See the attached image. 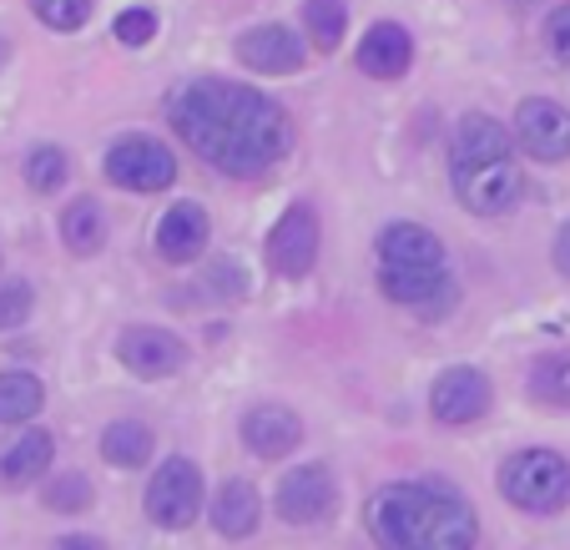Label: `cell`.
<instances>
[{
    "instance_id": "obj_31",
    "label": "cell",
    "mask_w": 570,
    "mask_h": 550,
    "mask_svg": "<svg viewBox=\"0 0 570 550\" xmlns=\"http://www.w3.org/2000/svg\"><path fill=\"white\" fill-rule=\"evenodd\" d=\"M56 550H101V540L97 536H66Z\"/></svg>"
},
{
    "instance_id": "obj_6",
    "label": "cell",
    "mask_w": 570,
    "mask_h": 550,
    "mask_svg": "<svg viewBox=\"0 0 570 550\" xmlns=\"http://www.w3.org/2000/svg\"><path fill=\"white\" fill-rule=\"evenodd\" d=\"M147 515L157 520L161 530H187L197 515H203V475L187 454H173L161 460V470L147 485Z\"/></svg>"
},
{
    "instance_id": "obj_4",
    "label": "cell",
    "mask_w": 570,
    "mask_h": 550,
    "mask_svg": "<svg viewBox=\"0 0 570 550\" xmlns=\"http://www.w3.org/2000/svg\"><path fill=\"white\" fill-rule=\"evenodd\" d=\"M379 288L389 303L414 308L424 318H440L454 308L450 253L420 223H394L379 233Z\"/></svg>"
},
{
    "instance_id": "obj_13",
    "label": "cell",
    "mask_w": 570,
    "mask_h": 550,
    "mask_svg": "<svg viewBox=\"0 0 570 550\" xmlns=\"http://www.w3.org/2000/svg\"><path fill=\"white\" fill-rule=\"evenodd\" d=\"M237 56L258 76H293L303 66V41L288 26H258V31L237 36Z\"/></svg>"
},
{
    "instance_id": "obj_10",
    "label": "cell",
    "mask_w": 570,
    "mask_h": 550,
    "mask_svg": "<svg viewBox=\"0 0 570 550\" xmlns=\"http://www.w3.org/2000/svg\"><path fill=\"white\" fill-rule=\"evenodd\" d=\"M430 410L440 424H474L484 410H490V379L470 364L444 369L430 389Z\"/></svg>"
},
{
    "instance_id": "obj_8",
    "label": "cell",
    "mask_w": 570,
    "mask_h": 550,
    "mask_svg": "<svg viewBox=\"0 0 570 550\" xmlns=\"http://www.w3.org/2000/svg\"><path fill=\"white\" fill-rule=\"evenodd\" d=\"M515 141L535 163H566L570 157V111L560 101L530 97L515 111Z\"/></svg>"
},
{
    "instance_id": "obj_18",
    "label": "cell",
    "mask_w": 570,
    "mask_h": 550,
    "mask_svg": "<svg viewBox=\"0 0 570 550\" xmlns=\"http://www.w3.org/2000/svg\"><path fill=\"white\" fill-rule=\"evenodd\" d=\"M213 526L233 540L253 536V530H258V490H253L248 480H227L213 500Z\"/></svg>"
},
{
    "instance_id": "obj_26",
    "label": "cell",
    "mask_w": 570,
    "mask_h": 550,
    "mask_svg": "<svg viewBox=\"0 0 570 550\" xmlns=\"http://www.w3.org/2000/svg\"><path fill=\"white\" fill-rule=\"evenodd\" d=\"M31 308H36L31 283H21V278L0 283V334H6V328H21L26 318H31Z\"/></svg>"
},
{
    "instance_id": "obj_30",
    "label": "cell",
    "mask_w": 570,
    "mask_h": 550,
    "mask_svg": "<svg viewBox=\"0 0 570 550\" xmlns=\"http://www.w3.org/2000/svg\"><path fill=\"white\" fill-rule=\"evenodd\" d=\"M556 268H560V273H566V278H570V223H566V227H560V233H556Z\"/></svg>"
},
{
    "instance_id": "obj_19",
    "label": "cell",
    "mask_w": 570,
    "mask_h": 550,
    "mask_svg": "<svg viewBox=\"0 0 570 550\" xmlns=\"http://www.w3.org/2000/svg\"><path fill=\"white\" fill-rule=\"evenodd\" d=\"M61 243L76 253V258H91V253H101V243H107V217H101V203H91V197H76V203L61 213Z\"/></svg>"
},
{
    "instance_id": "obj_28",
    "label": "cell",
    "mask_w": 570,
    "mask_h": 550,
    "mask_svg": "<svg viewBox=\"0 0 570 550\" xmlns=\"http://www.w3.org/2000/svg\"><path fill=\"white\" fill-rule=\"evenodd\" d=\"M46 505L51 510H87L91 485L81 475H61V480H51V490H46Z\"/></svg>"
},
{
    "instance_id": "obj_29",
    "label": "cell",
    "mask_w": 570,
    "mask_h": 550,
    "mask_svg": "<svg viewBox=\"0 0 570 550\" xmlns=\"http://www.w3.org/2000/svg\"><path fill=\"white\" fill-rule=\"evenodd\" d=\"M546 46H550V56H556L560 66H570V0L550 11V21H546Z\"/></svg>"
},
{
    "instance_id": "obj_9",
    "label": "cell",
    "mask_w": 570,
    "mask_h": 550,
    "mask_svg": "<svg viewBox=\"0 0 570 550\" xmlns=\"http://www.w3.org/2000/svg\"><path fill=\"white\" fill-rule=\"evenodd\" d=\"M318 258V217L308 203H293L268 233V263L283 278H303Z\"/></svg>"
},
{
    "instance_id": "obj_5",
    "label": "cell",
    "mask_w": 570,
    "mask_h": 550,
    "mask_svg": "<svg viewBox=\"0 0 570 550\" xmlns=\"http://www.w3.org/2000/svg\"><path fill=\"white\" fill-rule=\"evenodd\" d=\"M500 490L515 510L556 515V510L570 505V460L556 450H520L500 470Z\"/></svg>"
},
{
    "instance_id": "obj_22",
    "label": "cell",
    "mask_w": 570,
    "mask_h": 550,
    "mask_svg": "<svg viewBox=\"0 0 570 550\" xmlns=\"http://www.w3.org/2000/svg\"><path fill=\"white\" fill-rule=\"evenodd\" d=\"M303 26L318 51H334L348 31V6L344 0H303Z\"/></svg>"
},
{
    "instance_id": "obj_21",
    "label": "cell",
    "mask_w": 570,
    "mask_h": 550,
    "mask_svg": "<svg viewBox=\"0 0 570 550\" xmlns=\"http://www.w3.org/2000/svg\"><path fill=\"white\" fill-rule=\"evenodd\" d=\"M46 404V389L36 374L26 369H11V374H0V424H26L36 420Z\"/></svg>"
},
{
    "instance_id": "obj_24",
    "label": "cell",
    "mask_w": 570,
    "mask_h": 550,
    "mask_svg": "<svg viewBox=\"0 0 570 550\" xmlns=\"http://www.w3.org/2000/svg\"><path fill=\"white\" fill-rule=\"evenodd\" d=\"M26 183H31V193H56V187L66 183V151L36 147L31 157H26Z\"/></svg>"
},
{
    "instance_id": "obj_23",
    "label": "cell",
    "mask_w": 570,
    "mask_h": 550,
    "mask_svg": "<svg viewBox=\"0 0 570 550\" xmlns=\"http://www.w3.org/2000/svg\"><path fill=\"white\" fill-rule=\"evenodd\" d=\"M530 394H535L540 404L566 410L570 404V354H540L535 364H530Z\"/></svg>"
},
{
    "instance_id": "obj_2",
    "label": "cell",
    "mask_w": 570,
    "mask_h": 550,
    "mask_svg": "<svg viewBox=\"0 0 570 550\" xmlns=\"http://www.w3.org/2000/svg\"><path fill=\"white\" fill-rule=\"evenodd\" d=\"M368 536L379 550H474L480 526L460 490L434 480H394L368 500Z\"/></svg>"
},
{
    "instance_id": "obj_16",
    "label": "cell",
    "mask_w": 570,
    "mask_h": 550,
    "mask_svg": "<svg viewBox=\"0 0 570 550\" xmlns=\"http://www.w3.org/2000/svg\"><path fill=\"white\" fill-rule=\"evenodd\" d=\"M414 61V41L404 26L384 21L374 26V31L364 36V46H358V71L374 76V81H394V76H404Z\"/></svg>"
},
{
    "instance_id": "obj_32",
    "label": "cell",
    "mask_w": 570,
    "mask_h": 550,
    "mask_svg": "<svg viewBox=\"0 0 570 550\" xmlns=\"http://www.w3.org/2000/svg\"><path fill=\"white\" fill-rule=\"evenodd\" d=\"M515 6H530V0H515Z\"/></svg>"
},
{
    "instance_id": "obj_7",
    "label": "cell",
    "mask_w": 570,
    "mask_h": 550,
    "mask_svg": "<svg viewBox=\"0 0 570 550\" xmlns=\"http://www.w3.org/2000/svg\"><path fill=\"white\" fill-rule=\"evenodd\" d=\"M107 177L127 193H161L177 183V157L157 137H121L107 151Z\"/></svg>"
},
{
    "instance_id": "obj_17",
    "label": "cell",
    "mask_w": 570,
    "mask_h": 550,
    "mask_svg": "<svg viewBox=\"0 0 570 550\" xmlns=\"http://www.w3.org/2000/svg\"><path fill=\"white\" fill-rule=\"evenodd\" d=\"M56 454V440L46 430H21L6 450H0V485H31L46 475V464Z\"/></svg>"
},
{
    "instance_id": "obj_14",
    "label": "cell",
    "mask_w": 570,
    "mask_h": 550,
    "mask_svg": "<svg viewBox=\"0 0 570 550\" xmlns=\"http://www.w3.org/2000/svg\"><path fill=\"white\" fill-rule=\"evenodd\" d=\"M207 238H213V223H207V213L197 203H173L167 213H161V223H157V253L167 263L203 258Z\"/></svg>"
},
{
    "instance_id": "obj_15",
    "label": "cell",
    "mask_w": 570,
    "mask_h": 550,
    "mask_svg": "<svg viewBox=\"0 0 570 550\" xmlns=\"http://www.w3.org/2000/svg\"><path fill=\"white\" fill-rule=\"evenodd\" d=\"M303 440V424L293 410H283V404H258V410L243 420V444H248L253 454H263V460H283L288 450H298Z\"/></svg>"
},
{
    "instance_id": "obj_11",
    "label": "cell",
    "mask_w": 570,
    "mask_h": 550,
    "mask_svg": "<svg viewBox=\"0 0 570 550\" xmlns=\"http://www.w3.org/2000/svg\"><path fill=\"white\" fill-rule=\"evenodd\" d=\"M334 510V475L323 464H298L278 480V515L288 526H318Z\"/></svg>"
},
{
    "instance_id": "obj_12",
    "label": "cell",
    "mask_w": 570,
    "mask_h": 550,
    "mask_svg": "<svg viewBox=\"0 0 570 550\" xmlns=\"http://www.w3.org/2000/svg\"><path fill=\"white\" fill-rule=\"evenodd\" d=\"M117 359L141 379H167V374H177V369L187 364V348H183V338L167 334V328L137 324V328H127V334L117 338Z\"/></svg>"
},
{
    "instance_id": "obj_20",
    "label": "cell",
    "mask_w": 570,
    "mask_h": 550,
    "mask_svg": "<svg viewBox=\"0 0 570 550\" xmlns=\"http://www.w3.org/2000/svg\"><path fill=\"white\" fill-rule=\"evenodd\" d=\"M101 460L117 470H141L151 460V430L141 420H117L101 434Z\"/></svg>"
},
{
    "instance_id": "obj_27",
    "label": "cell",
    "mask_w": 570,
    "mask_h": 550,
    "mask_svg": "<svg viewBox=\"0 0 570 550\" xmlns=\"http://www.w3.org/2000/svg\"><path fill=\"white\" fill-rule=\"evenodd\" d=\"M111 36H117L121 46H147L151 36H157V11H147V6H127V11L111 21Z\"/></svg>"
},
{
    "instance_id": "obj_3",
    "label": "cell",
    "mask_w": 570,
    "mask_h": 550,
    "mask_svg": "<svg viewBox=\"0 0 570 550\" xmlns=\"http://www.w3.org/2000/svg\"><path fill=\"white\" fill-rule=\"evenodd\" d=\"M450 177L470 213H480V217L510 213L520 203V187H525L520 183V163H515V137L495 117L470 111L454 127V141H450Z\"/></svg>"
},
{
    "instance_id": "obj_1",
    "label": "cell",
    "mask_w": 570,
    "mask_h": 550,
    "mask_svg": "<svg viewBox=\"0 0 570 550\" xmlns=\"http://www.w3.org/2000/svg\"><path fill=\"white\" fill-rule=\"evenodd\" d=\"M167 121L207 167L227 177H263L293 147L288 111L227 76H197L177 87L167 101Z\"/></svg>"
},
{
    "instance_id": "obj_25",
    "label": "cell",
    "mask_w": 570,
    "mask_h": 550,
    "mask_svg": "<svg viewBox=\"0 0 570 550\" xmlns=\"http://www.w3.org/2000/svg\"><path fill=\"white\" fill-rule=\"evenodd\" d=\"M31 11L41 16L51 31H81L91 21V0H31Z\"/></svg>"
}]
</instances>
